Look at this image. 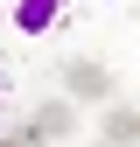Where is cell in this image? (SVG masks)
I'll list each match as a JSON object with an SVG mask.
<instances>
[{
	"mask_svg": "<svg viewBox=\"0 0 140 147\" xmlns=\"http://www.w3.org/2000/svg\"><path fill=\"white\" fill-rule=\"evenodd\" d=\"M98 147H105V140H98Z\"/></svg>",
	"mask_w": 140,
	"mask_h": 147,
	"instance_id": "cell-6",
	"label": "cell"
},
{
	"mask_svg": "<svg viewBox=\"0 0 140 147\" xmlns=\"http://www.w3.org/2000/svg\"><path fill=\"white\" fill-rule=\"evenodd\" d=\"M98 140H105V147H140V105H105Z\"/></svg>",
	"mask_w": 140,
	"mask_h": 147,
	"instance_id": "cell-3",
	"label": "cell"
},
{
	"mask_svg": "<svg viewBox=\"0 0 140 147\" xmlns=\"http://www.w3.org/2000/svg\"><path fill=\"white\" fill-rule=\"evenodd\" d=\"M0 112H7V70H0Z\"/></svg>",
	"mask_w": 140,
	"mask_h": 147,
	"instance_id": "cell-5",
	"label": "cell"
},
{
	"mask_svg": "<svg viewBox=\"0 0 140 147\" xmlns=\"http://www.w3.org/2000/svg\"><path fill=\"white\" fill-rule=\"evenodd\" d=\"M70 126H77V112H70V98H49V105H35V119H28V133L35 140H70Z\"/></svg>",
	"mask_w": 140,
	"mask_h": 147,
	"instance_id": "cell-2",
	"label": "cell"
},
{
	"mask_svg": "<svg viewBox=\"0 0 140 147\" xmlns=\"http://www.w3.org/2000/svg\"><path fill=\"white\" fill-rule=\"evenodd\" d=\"M49 21H63V0H14V28L21 35H42Z\"/></svg>",
	"mask_w": 140,
	"mask_h": 147,
	"instance_id": "cell-4",
	"label": "cell"
},
{
	"mask_svg": "<svg viewBox=\"0 0 140 147\" xmlns=\"http://www.w3.org/2000/svg\"><path fill=\"white\" fill-rule=\"evenodd\" d=\"M63 91L84 98V105H112V70L98 56H77V63H63Z\"/></svg>",
	"mask_w": 140,
	"mask_h": 147,
	"instance_id": "cell-1",
	"label": "cell"
}]
</instances>
